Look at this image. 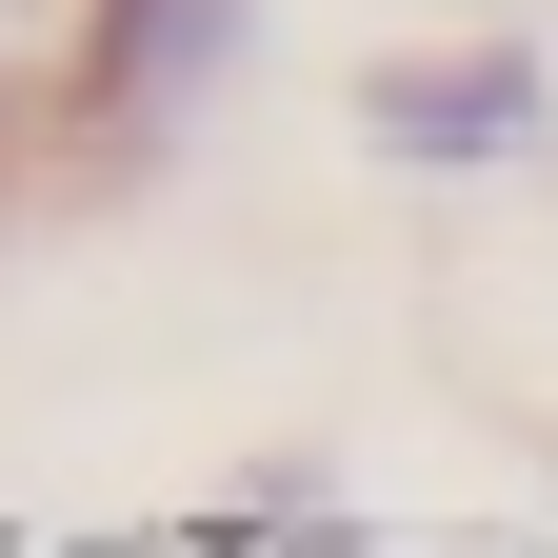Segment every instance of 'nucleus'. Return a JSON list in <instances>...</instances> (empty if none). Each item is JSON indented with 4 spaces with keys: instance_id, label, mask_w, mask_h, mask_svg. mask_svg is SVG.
Masks as SVG:
<instances>
[{
    "instance_id": "obj_2",
    "label": "nucleus",
    "mask_w": 558,
    "mask_h": 558,
    "mask_svg": "<svg viewBox=\"0 0 558 558\" xmlns=\"http://www.w3.org/2000/svg\"><path fill=\"white\" fill-rule=\"evenodd\" d=\"M259 0H100V60H81V160H160V140H199V100L240 81Z\"/></svg>"
},
{
    "instance_id": "obj_4",
    "label": "nucleus",
    "mask_w": 558,
    "mask_h": 558,
    "mask_svg": "<svg viewBox=\"0 0 558 558\" xmlns=\"http://www.w3.org/2000/svg\"><path fill=\"white\" fill-rule=\"evenodd\" d=\"M199 538H339V478H300V459H279V478H240Z\"/></svg>"
},
{
    "instance_id": "obj_1",
    "label": "nucleus",
    "mask_w": 558,
    "mask_h": 558,
    "mask_svg": "<svg viewBox=\"0 0 558 558\" xmlns=\"http://www.w3.org/2000/svg\"><path fill=\"white\" fill-rule=\"evenodd\" d=\"M538 120H558L538 40H418V60L360 81V160H399V180H499V160H538Z\"/></svg>"
},
{
    "instance_id": "obj_3",
    "label": "nucleus",
    "mask_w": 558,
    "mask_h": 558,
    "mask_svg": "<svg viewBox=\"0 0 558 558\" xmlns=\"http://www.w3.org/2000/svg\"><path fill=\"white\" fill-rule=\"evenodd\" d=\"M81 60H100V0H0V160L81 120Z\"/></svg>"
}]
</instances>
